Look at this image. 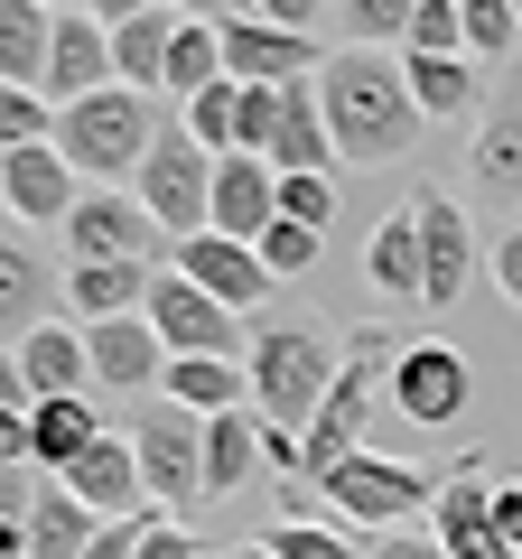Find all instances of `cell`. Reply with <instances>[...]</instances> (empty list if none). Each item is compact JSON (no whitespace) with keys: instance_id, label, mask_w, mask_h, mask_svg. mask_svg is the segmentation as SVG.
I'll return each mask as SVG.
<instances>
[{"instance_id":"cell-1","label":"cell","mask_w":522,"mask_h":559,"mask_svg":"<svg viewBox=\"0 0 522 559\" xmlns=\"http://www.w3.org/2000/svg\"><path fill=\"white\" fill-rule=\"evenodd\" d=\"M318 103H327V140H336L345 168H392L420 150V103H411V75L392 47H336L318 66Z\"/></svg>"},{"instance_id":"cell-2","label":"cell","mask_w":522,"mask_h":559,"mask_svg":"<svg viewBox=\"0 0 522 559\" xmlns=\"http://www.w3.org/2000/svg\"><path fill=\"white\" fill-rule=\"evenodd\" d=\"M392 364H402V336L392 326H355V336L336 345V382H327L318 419L299 429V476L318 485L327 466H345L364 448V429H373V411L392 401Z\"/></svg>"},{"instance_id":"cell-3","label":"cell","mask_w":522,"mask_h":559,"mask_svg":"<svg viewBox=\"0 0 522 559\" xmlns=\"http://www.w3.org/2000/svg\"><path fill=\"white\" fill-rule=\"evenodd\" d=\"M150 94H131V84H103V94H84V103H66L57 112V159L75 168V178H94V187H112L121 168L141 178V159H150Z\"/></svg>"},{"instance_id":"cell-4","label":"cell","mask_w":522,"mask_h":559,"mask_svg":"<svg viewBox=\"0 0 522 559\" xmlns=\"http://www.w3.org/2000/svg\"><path fill=\"white\" fill-rule=\"evenodd\" d=\"M318 495L336 503L355 532H402L411 513H429L439 503V476H429L420 457H382V448H355L345 466H327Z\"/></svg>"},{"instance_id":"cell-5","label":"cell","mask_w":522,"mask_h":559,"mask_svg":"<svg viewBox=\"0 0 522 559\" xmlns=\"http://www.w3.org/2000/svg\"><path fill=\"white\" fill-rule=\"evenodd\" d=\"M131 197L150 205V224H159L168 242H187V234L215 224V159L187 140V121H159V131H150V159H141V178H131Z\"/></svg>"},{"instance_id":"cell-6","label":"cell","mask_w":522,"mask_h":559,"mask_svg":"<svg viewBox=\"0 0 522 559\" xmlns=\"http://www.w3.org/2000/svg\"><path fill=\"white\" fill-rule=\"evenodd\" d=\"M327 382H336V355L318 336H299V326H261L252 336V411L271 429H308Z\"/></svg>"},{"instance_id":"cell-7","label":"cell","mask_w":522,"mask_h":559,"mask_svg":"<svg viewBox=\"0 0 522 559\" xmlns=\"http://www.w3.org/2000/svg\"><path fill=\"white\" fill-rule=\"evenodd\" d=\"M131 457H141V485H150V503H159L168 522H187L197 503H215L205 495V419L197 411L159 401V411L131 429Z\"/></svg>"},{"instance_id":"cell-8","label":"cell","mask_w":522,"mask_h":559,"mask_svg":"<svg viewBox=\"0 0 522 559\" xmlns=\"http://www.w3.org/2000/svg\"><path fill=\"white\" fill-rule=\"evenodd\" d=\"M141 318L159 326V345L168 355H224V364H242V318L224 299H205L187 271H150V299H141Z\"/></svg>"},{"instance_id":"cell-9","label":"cell","mask_w":522,"mask_h":559,"mask_svg":"<svg viewBox=\"0 0 522 559\" xmlns=\"http://www.w3.org/2000/svg\"><path fill=\"white\" fill-rule=\"evenodd\" d=\"M411 215H420V308H458L466 280H476V224H466V205L439 197V187H420Z\"/></svg>"},{"instance_id":"cell-10","label":"cell","mask_w":522,"mask_h":559,"mask_svg":"<svg viewBox=\"0 0 522 559\" xmlns=\"http://www.w3.org/2000/svg\"><path fill=\"white\" fill-rule=\"evenodd\" d=\"M215 38H224V75L271 84V94H281V84H308L327 66L318 38H308V28H281V20H215Z\"/></svg>"},{"instance_id":"cell-11","label":"cell","mask_w":522,"mask_h":559,"mask_svg":"<svg viewBox=\"0 0 522 559\" xmlns=\"http://www.w3.org/2000/svg\"><path fill=\"white\" fill-rule=\"evenodd\" d=\"M159 224H150L141 197H121V187H84L75 215H66V252L75 261H150L159 252Z\"/></svg>"},{"instance_id":"cell-12","label":"cell","mask_w":522,"mask_h":559,"mask_svg":"<svg viewBox=\"0 0 522 559\" xmlns=\"http://www.w3.org/2000/svg\"><path fill=\"white\" fill-rule=\"evenodd\" d=\"M466 392H476V364H466L458 345H402V364H392V411L402 419L448 429V419L466 411Z\"/></svg>"},{"instance_id":"cell-13","label":"cell","mask_w":522,"mask_h":559,"mask_svg":"<svg viewBox=\"0 0 522 559\" xmlns=\"http://www.w3.org/2000/svg\"><path fill=\"white\" fill-rule=\"evenodd\" d=\"M168 252H178L168 271H187V280L205 289V299H224L234 318H252V308L271 299V289H281V280L261 271V252H252V242H224V234H187V242H168Z\"/></svg>"},{"instance_id":"cell-14","label":"cell","mask_w":522,"mask_h":559,"mask_svg":"<svg viewBox=\"0 0 522 559\" xmlns=\"http://www.w3.org/2000/svg\"><path fill=\"white\" fill-rule=\"evenodd\" d=\"M84 355H94V382L103 392H159L168 382V345L150 318H103L84 326Z\"/></svg>"},{"instance_id":"cell-15","label":"cell","mask_w":522,"mask_h":559,"mask_svg":"<svg viewBox=\"0 0 522 559\" xmlns=\"http://www.w3.org/2000/svg\"><path fill=\"white\" fill-rule=\"evenodd\" d=\"M57 485L84 503V513H103V522H131V513L150 503V485H141V457H131V439H112V429H103V439L84 448V457L66 466Z\"/></svg>"},{"instance_id":"cell-16","label":"cell","mask_w":522,"mask_h":559,"mask_svg":"<svg viewBox=\"0 0 522 559\" xmlns=\"http://www.w3.org/2000/svg\"><path fill=\"white\" fill-rule=\"evenodd\" d=\"M281 224V168L271 159H215V224L205 234H224V242H261Z\"/></svg>"},{"instance_id":"cell-17","label":"cell","mask_w":522,"mask_h":559,"mask_svg":"<svg viewBox=\"0 0 522 559\" xmlns=\"http://www.w3.org/2000/svg\"><path fill=\"white\" fill-rule=\"evenodd\" d=\"M103 84H121L112 75V28L94 20V10H66L57 20V47H47V103H84V94H103Z\"/></svg>"},{"instance_id":"cell-18","label":"cell","mask_w":522,"mask_h":559,"mask_svg":"<svg viewBox=\"0 0 522 559\" xmlns=\"http://www.w3.org/2000/svg\"><path fill=\"white\" fill-rule=\"evenodd\" d=\"M0 197H10L20 224H66L75 197H84V178L57 159V140H38V150H10V159H0Z\"/></svg>"},{"instance_id":"cell-19","label":"cell","mask_w":522,"mask_h":559,"mask_svg":"<svg viewBox=\"0 0 522 559\" xmlns=\"http://www.w3.org/2000/svg\"><path fill=\"white\" fill-rule=\"evenodd\" d=\"M336 140H327V103H318V75L308 84H281V131H271V168L281 178H327Z\"/></svg>"},{"instance_id":"cell-20","label":"cell","mask_w":522,"mask_h":559,"mask_svg":"<svg viewBox=\"0 0 522 559\" xmlns=\"http://www.w3.org/2000/svg\"><path fill=\"white\" fill-rule=\"evenodd\" d=\"M94 439H103L94 392H57V401H38V411H28V457H38L47 476H66V466H75Z\"/></svg>"},{"instance_id":"cell-21","label":"cell","mask_w":522,"mask_h":559,"mask_svg":"<svg viewBox=\"0 0 522 559\" xmlns=\"http://www.w3.org/2000/svg\"><path fill=\"white\" fill-rule=\"evenodd\" d=\"M364 280H373V299L420 308V215H411V205H392V215L373 224V242H364Z\"/></svg>"},{"instance_id":"cell-22","label":"cell","mask_w":522,"mask_h":559,"mask_svg":"<svg viewBox=\"0 0 522 559\" xmlns=\"http://www.w3.org/2000/svg\"><path fill=\"white\" fill-rule=\"evenodd\" d=\"M141 299H150V261H75V271H66V308H75L84 326L141 318Z\"/></svg>"},{"instance_id":"cell-23","label":"cell","mask_w":522,"mask_h":559,"mask_svg":"<svg viewBox=\"0 0 522 559\" xmlns=\"http://www.w3.org/2000/svg\"><path fill=\"white\" fill-rule=\"evenodd\" d=\"M20 373L38 401L57 392H94V355H84V326H28L20 336Z\"/></svg>"},{"instance_id":"cell-24","label":"cell","mask_w":522,"mask_h":559,"mask_svg":"<svg viewBox=\"0 0 522 559\" xmlns=\"http://www.w3.org/2000/svg\"><path fill=\"white\" fill-rule=\"evenodd\" d=\"M47 47H57V10H38V0H0V84L47 94Z\"/></svg>"},{"instance_id":"cell-25","label":"cell","mask_w":522,"mask_h":559,"mask_svg":"<svg viewBox=\"0 0 522 559\" xmlns=\"http://www.w3.org/2000/svg\"><path fill=\"white\" fill-rule=\"evenodd\" d=\"M159 392H178V411L215 419V411H242V401H252V373L224 364V355H168V382H159Z\"/></svg>"},{"instance_id":"cell-26","label":"cell","mask_w":522,"mask_h":559,"mask_svg":"<svg viewBox=\"0 0 522 559\" xmlns=\"http://www.w3.org/2000/svg\"><path fill=\"white\" fill-rule=\"evenodd\" d=\"M252 457H261V411H215L205 419V495H242L252 485Z\"/></svg>"},{"instance_id":"cell-27","label":"cell","mask_w":522,"mask_h":559,"mask_svg":"<svg viewBox=\"0 0 522 559\" xmlns=\"http://www.w3.org/2000/svg\"><path fill=\"white\" fill-rule=\"evenodd\" d=\"M168 38H178V10H141V20L112 28V75L131 94H159L168 84Z\"/></svg>"},{"instance_id":"cell-28","label":"cell","mask_w":522,"mask_h":559,"mask_svg":"<svg viewBox=\"0 0 522 559\" xmlns=\"http://www.w3.org/2000/svg\"><path fill=\"white\" fill-rule=\"evenodd\" d=\"M103 532V513H84L66 485H38V503H28V559H84Z\"/></svg>"},{"instance_id":"cell-29","label":"cell","mask_w":522,"mask_h":559,"mask_svg":"<svg viewBox=\"0 0 522 559\" xmlns=\"http://www.w3.org/2000/svg\"><path fill=\"white\" fill-rule=\"evenodd\" d=\"M420 121H476V57H402Z\"/></svg>"},{"instance_id":"cell-30","label":"cell","mask_w":522,"mask_h":559,"mask_svg":"<svg viewBox=\"0 0 522 559\" xmlns=\"http://www.w3.org/2000/svg\"><path fill=\"white\" fill-rule=\"evenodd\" d=\"M476 178L495 187V197H522V94L476 121Z\"/></svg>"},{"instance_id":"cell-31","label":"cell","mask_w":522,"mask_h":559,"mask_svg":"<svg viewBox=\"0 0 522 559\" xmlns=\"http://www.w3.org/2000/svg\"><path fill=\"white\" fill-rule=\"evenodd\" d=\"M205 84H224V38H215V20H178V38H168V84H159V94L197 103Z\"/></svg>"},{"instance_id":"cell-32","label":"cell","mask_w":522,"mask_h":559,"mask_svg":"<svg viewBox=\"0 0 522 559\" xmlns=\"http://www.w3.org/2000/svg\"><path fill=\"white\" fill-rule=\"evenodd\" d=\"M38 299H47V271H38V252L28 242H0V326H47L38 318Z\"/></svg>"},{"instance_id":"cell-33","label":"cell","mask_w":522,"mask_h":559,"mask_svg":"<svg viewBox=\"0 0 522 559\" xmlns=\"http://www.w3.org/2000/svg\"><path fill=\"white\" fill-rule=\"evenodd\" d=\"M234 112H242V84H234V75H224V84H205L197 103H178L187 140H197L205 159H234Z\"/></svg>"},{"instance_id":"cell-34","label":"cell","mask_w":522,"mask_h":559,"mask_svg":"<svg viewBox=\"0 0 522 559\" xmlns=\"http://www.w3.org/2000/svg\"><path fill=\"white\" fill-rule=\"evenodd\" d=\"M458 20H466V57L476 66H503L522 47V10L513 0H458Z\"/></svg>"},{"instance_id":"cell-35","label":"cell","mask_w":522,"mask_h":559,"mask_svg":"<svg viewBox=\"0 0 522 559\" xmlns=\"http://www.w3.org/2000/svg\"><path fill=\"white\" fill-rule=\"evenodd\" d=\"M38 140H57V103L28 94V84H0V159L10 150H38Z\"/></svg>"},{"instance_id":"cell-36","label":"cell","mask_w":522,"mask_h":559,"mask_svg":"<svg viewBox=\"0 0 522 559\" xmlns=\"http://www.w3.org/2000/svg\"><path fill=\"white\" fill-rule=\"evenodd\" d=\"M318 242H327V234H308V224L281 215L271 234L252 242V252H261V271H271V280H299V271H318Z\"/></svg>"},{"instance_id":"cell-37","label":"cell","mask_w":522,"mask_h":559,"mask_svg":"<svg viewBox=\"0 0 522 559\" xmlns=\"http://www.w3.org/2000/svg\"><path fill=\"white\" fill-rule=\"evenodd\" d=\"M402 57H466V20H458V0H420V20H411Z\"/></svg>"},{"instance_id":"cell-38","label":"cell","mask_w":522,"mask_h":559,"mask_svg":"<svg viewBox=\"0 0 522 559\" xmlns=\"http://www.w3.org/2000/svg\"><path fill=\"white\" fill-rule=\"evenodd\" d=\"M261 540H271V550H281V559H364V540L327 532V522H299V513H289L281 532H261Z\"/></svg>"},{"instance_id":"cell-39","label":"cell","mask_w":522,"mask_h":559,"mask_svg":"<svg viewBox=\"0 0 522 559\" xmlns=\"http://www.w3.org/2000/svg\"><path fill=\"white\" fill-rule=\"evenodd\" d=\"M345 20H355V47H392V38H411L420 0H345Z\"/></svg>"},{"instance_id":"cell-40","label":"cell","mask_w":522,"mask_h":559,"mask_svg":"<svg viewBox=\"0 0 522 559\" xmlns=\"http://www.w3.org/2000/svg\"><path fill=\"white\" fill-rule=\"evenodd\" d=\"M281 215L308 224V234H327L336 224V178H281Z\"/></svg>"},{"instance_id":"cell-41","label":"cell","mask_w":522,"mask_h":559,"mask_svg":"<svg viewBox=\"0 0 522 559\" xmlns=\"http://www.w3.org/2000/svg\"><path fill=\"white\" fill-rule=\"evenodd\" d=\"M131 559H205V550H197V532H187V522L150 513V522H141V550H131Z\"/></svg>"},{"instance_id":"cell-42","label":"cell","mask_w":522,"mask_h":559,"mask_svg":"<svg viewBox=\"0 0 522 559\" xmlns=\"http://www.w3.org/2000/svg\"><path fill=\"white\" fill-rule=\"evenodd\" d=\"M364 559H448V550H439L429 532H411V522H402V532H373V540H364Z\"/></svg>"},{"instance_id":"cell-43","label":"cell","mask_w":522,"mask_h":559,"mask_svg":"<svg viewBox=\"0 0 522 559\" xmlns=\"http://www.w3.org/2000/svg\"><path fill=\"white\" fill-rule=\"evenodd\" d=\"M495 289L522 308V224H513V234H495Z\"/></svg>"},{"instance_id":"cell-44","label":"cell","mask_w":522,"mask_h":559,"mask_svg":"<svg viewBox=\"0 0 522 559\" xmlns=\"http://www.w3.org/2000/svg\"><path fill=\"white\" fill-rule=\"evenodd\" d=\"M141 522H150V513H131V522H103L84 559H131V550H141Z\"/></svg>"},{"instance_id":"cell-45","label":"cell","mask_w":522,"mask_h":559,"mask_svg":"<svg viewBox=\"0 0 522 559\" xmlns=\"http://www.w3.org/2000/svg\"><path fill=\"white\" fill-rule=\"evenodd\" d=\"M0 466H38L28 457V411H0Z\"/></svg>"},{"instance_id":"cell-46","label":"cell","mask_w":522,"mask_h":559,"mask_svg":"<svg viewBox=\"0 0 522 559\" xmlns=\"http://www.w3.org/2000/svg\"><path fill=\"white\" fill-rule=\"evenodd\" d=\"M327 0H252V20H281V28H308Z\"/></svg>"},{"instance_id":"cell-47","label":"cell","mask_w":522,"mask_h":559,"mask_svg":"<svg viewBox=\"0 0 522 559\" xmlns=\"http://www.w3.org/2000/svg\"><path fill=\"white\" fill-rule=\"evenodd\" d=\"M0 411H38V392H28L20 355H0Z\"/></svg>"},{"instance_id":"cell-48","label":"cell","mask_w":522,"mask_h":559,"mask_svg":"<svg viewBox=\"0 0 522 559\" xmlns=\"http://www.w3.org/2000/svg\"><path fill=\"white\" fill-rule=\"evenodd\" d=\"M103 28H121V20H141V10H168V0H84Z\"/></svg>"},{"instance_id":"cell-49","label":"cell","mask_w":522,"mask_h":559,"mask_svg":"<svg viewBox=\"0 0 522 559\" xmlns=\"http://www.w3.org/2000/svg\"><path fill=\"white\" fill-rule=\"evenodd\" d=\"M448 559H522V550H513V540H495V532H476V540H458Z\"/></svg>"},{"instance_id":"cell-50","label":"cell","mask_w":522,"mask_h":559,"mask_svg":"<svg viewBox=\"0 0 522 559\" xmlns=\"http://www.w3.org/2000/svg\"><path fill=\"white\" fill-rule=\"evenodd\" d=\"M168 10H187V20H234V0H168Z\"/></svg>"},{"instance_id":"cell-51","label":"cell","mask_w":522,"mask_h":559,"mask_svg":"<svg viewBox=\"0 0 522 559\" xmlns=\"http://www.w3.org/2000/svg\"><path fill=\"white\" fill-rule=\"evenodd\" d=\"M234 559H281V550H271V540H242V550Z\"/></svg>"},{"instance_id":"cell-52","label":"cell","mask_w":522,"mask_h":559,"mask_svg":"<svg viewBox=\"0 0 522 559\" xmlns=\"http://www.w3.org/2000/svg\"><path fill=\"white\" fill-rule=\"evenodd\" d=\"M38 10H57V20H66V10H84V0H38Z\"/></svg>"},{"instance_id":"cell-53","label":"cell","mask_w":522,"mask_h":559,"mask_svg":"<svg viewBox=\"0 0 522 559\" xmlns=\"http://www.w3.org/2000/svg\"><path fill=\"white\" fill-rule=\"evenodd\" d=\"M0 215H10V197H0Z\"/></svg>"},{"instance_id":"cell-54","label":"cell","mask_w":522,"mask_h":559,"mask_svg":"<svg viewBox=\"0 0 522 559\" xmlns=\"http://www.w3.org/2000/svg\"><path fill=\"white\" fill-rule=\"evenodd\" d=\"M513 10H522V0H513Z\"/></svg>"}]
</instances>
